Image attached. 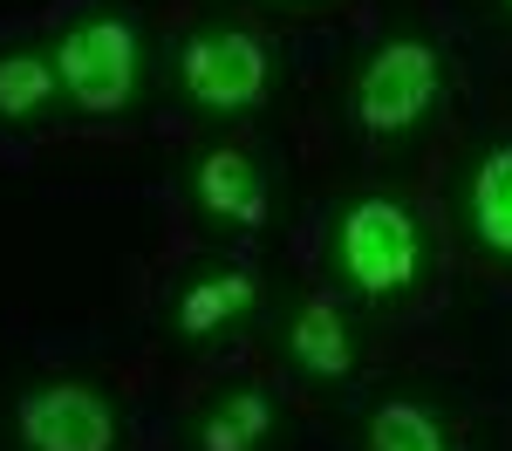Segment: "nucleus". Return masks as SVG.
I'll use <instances>...</instances> for the list:
<instances>
[{"label": "nucleus", "instance_id": "f257e3e1", "mask_svg": "<svg viewBox=\"0 0 512 451\" xmlns=\"http://www.w3.org/2000/svg\"><path fill=\"white\" fill-rule=\"evenodd\" d=\"M55 76L76 89V103L117 110V103H130V89H137V41H130L123 21H82L55 48Z\"/></svg>", "mask_w": 512, "mask_h": 451}, {"label": "nucleus", "instance_id": "f03ea898", "mask_svg": "<svg viewBox=\"0 0 512 451\" xmlns=\"http://www.w3.org/2000/svg\"><path fill=\"white\" fill-rule=\"evenodd\" d=\"M342 260H349L355 281L376 287V294L410 281V267H417V233H410L403 205H390V199L355 205L349 226H342Z\"/></svg>", "mask_w": 512, "mask_h": 451}, {"label": "nucleus", "instance_id": "7ed1b4c3", "mask_svg": "<svg viewBox=\"0 0 512 451\" xmlns=\"http://www.w3.org/2000/svg\"><path fill=\"white\" fill-rule=\"evenodd\" d=\"M431 96H437L431 48H424V41H396V48H383V55L369 62V76H362V123L403 130V123L424 117Z\"/></svg>", "mask_w": 512, "mask_h": 451}, {"label": "nucleus", "instance_id": "20e7f679", "mask_svg": "<svg viewBox=\"0 0 512 451\" xmlns=\"http://www.w3.org/2000/svg\"><path fill=\"white\" fill-rule=\"evenodd\" d=\"M185 82H192L198 103H212V110H239V103L260 96L267 62H260V48H253L246 35H198L192 48H185Z\"/></svg>", "mask_w": 512, "mask_h": 451}, {"label": "nucleus", "instance_id": "39448f33", "mask_svg": "<svg viewBox=\"0 0 512 451\" xmlns=\"http://www.w3.org/2000/svg\"><path fill=\"white\" fill-rule=\"evenodd\" d=\"M21 431L35 451H110V410L89 390H41L21 410Z\"/></svg>", "mask_w": 512, "mask_h": 451}, {"label": "nucleus", "instance_id": "423d86ee", "mask_svg": "<svg viewBox=\"0 0 512 451\" xmlns=\"http://www.w3.org/2000/svg\"><path fill=\"white\" fill-rule=\"evenodd\" d=\"M198 199L212 205L219 219H239V226H253L260 212H267V192H260V171L239 158V151H212V158L198 164Z\"/></svg>", "mask_w": 512, "mask_h": 451}, {"label": "nucleus", "instance_id": "0eeeda50", "mask_svg": "<svg viewBox=\"0 0 512 451\" xmlns=\"http://www.w3.org/2000/svg\"><path fill=\"white\" fill-rule=\"evenodd\" d=\"M472 212H478V233L499 253H512V151L485 158V171H478V185H472Z\"/></svg>", "mask_w": 512, "mask_h": 451}, {"label": "nucleus", "instance_id": "6e6552de", "mask_svg": "<svg viewBox=\"0 0 512 451\" xmlns=\"http://www.w3.org/2000/svg\"><path fill=\"white\" fill-rule=\"evenodd\" d=\"M253 301V281L246 274H219V281H198L192 294H185V308H178V328L185 335H205V328H219L226 315H239Z\"/></svg>", "mask_w": 512, "mask_h": 451}, {"label": "nucleus", "instance_id": "1a4fd4ad", "mask_svg": "<svg viewBox=\"0 0 512 451\" xmlns=\"http://www.w3.org/2000/svg\"><path fill=\"white\" fill-rule=\"evenodd\" d=\"M294 356L321 376H342L349 369V335L335 322V308H301V322H294Z\"/></svg>", "mask_w": 512, "mask_h": 451}, {"label": "nucleus", "instance_id": "9d476101", "mask_svg": "<svg viewBox=\"0 0 512 451\" xmlns=\"http://www.w3.org/2000/svg\"><path fill=\"white\" fill-rule=\"evenodd\" d=\"M55 89V62L41 55H7L0 62V117H35Z\"/></svg>", "mask_w": 512, "mask_h": 451}, {"label": "nucleus", "instance_id": "9b49d317", "mask_svg": "<svg viewBox=\"0 0 512 451\" xmlns=\"http://www.w3.org/2000/svg\"><path fill=\"white\" fill-rule=\"evenodd\" d=\"M260 431H267V397L239 390L233 404L212 410V424H205V451H253V445H260Z\"/></svg>", "mask_w": 512, "mask_h": 451}, {"label": "nucleus", "instance_id": "f8f14e48", "mask_svg": "<svg viewBox=\"0 0 512 451\" xmlns=\"http://www.w3.org/2000/svg\"><path fill=\"white\" fill-rule=\"evenodd\" d=\"M369 445H376V451H444V438H437V424L424 417V410H410V404H390L383 417H376V431H369Z\"/></svg>", "mask_w": 512, "mask_h": 451}]
</instances>
